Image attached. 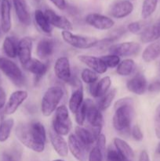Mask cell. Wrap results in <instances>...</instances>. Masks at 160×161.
Segmentation results:
<instances>
[{
    "instance_id": "1",
    "label": "cell",
    "mask_w": 160,
    "mask_h": 161,
    "mask_svg": "<svg viewBox=\"0 0 160 161\" xmlns=\"http://www.w3.org/2000/svg\"><path fill=\"white\" fill-rule=\"evenodd\" d=\"M15 134L20 142L28 149L39 153L45 150L46 131L40 122L20 123L16 127Z\"/></svg>"
},
{
    "instance_id": "2",
    "label": "cell",
    "mask_w": 160,
    "mask_h": 161,
    "mask_svg": "<svg viewBox=\"0 0 160 161\" xmlns=\"http://www.w3.org/2000/svg\"><path fill=\"white\" fill-rule=\"evenodd\" d=\"M133 113V105H124L115 108L112 119L113 127L122 135H130V124Z\"/></svg>"
},
{
    "instance_id": "3",
    "label": "cell",
    "mask_w": 160,
    "mask_h": 161,
    "mask_svg": "<svg viewBox=\"0 0 160 161\" xmlns=\"http://www.w3.org/2000/svg\"><path fill=\"white\" fill-rule=\"evenodd\" d=\"M64 94V90L59 86H51L46 90L41 102V111L43 116H50L56 109Z\"/></svg>"
},
{
    "instance_id": "4",
    "label": "cell",
    "mask_w": 160,
    "mask_h": 161,
    "mask_svg": "<svg viewBox=\"0 0 160 161\" xmlns=\"http://www.w3.org/2000/svg\"><path fill=\"white\" fill-rule=\"evenodd\" d=\"M84 103L86 108V120H87L89 124L91 133L97 139V137L101 134L100 132L104 125L103 115L97 105L91 99H86Z\"/></svg>"
},
{
    "instance_id": "5",
    "label": "cell",
    "mask_w": 160,
    "mask_h": 161,
    "mask_svg": "<svg viewBox=\"0 0 160 161\" xmlns=\"http://www.w3.org/2000/svg\"><path fill=\"white\" fill-rule=\"evenodd\" d=\"M0 71L17 86L25 84L26 79L19 66L7 58L0 57Z\"/></svg>"
},
{
    "instance_id": "6",
    "label": "cell",
    "mask_w": 160,
    "mask_h": 161,
    "mask_svg": "<svg viewBox=\"0 0 160 161\" xmlns=\"http://www.w3.org/2000/svg\"><path fill=\"white\" fill-rule=\"evenodd\" d=\"M53 131L57 135H67L72 129V121L69 118L68 109L65 105L58 106L55 111L53 119Z\"/></svg>"
},
{
    "instance_id": "7",
    "label": "cell",
    "mask_w": 160,
    "mask_h": 161,
    "mask_svg": "<svg viewBox=\"0 0 160 161\" xmlns=\"http://www.w3.org/2000/svg\"><path fill=\"white\" fill-rule=\"evenodd\" d=\"M61 36L66 43L72 46L74 48L80 50H87L95 47L99 41L95 37L75 35L69 31H62Z\"/></svg>"
},
{
    "instance_id": "8",
    "label": "cell",
    "mask_w": 160,
    "mask_h": 161,
    "mask_svg": "<svg viewBox=\"0 0 160 161\" xmlns=\"http://www.w3.org/2000/svg\"><path fill=\"white\" fill-rule=\"evenodd\" d=\"M140 43L136 42H125L122 43L114 44L108 48L111 54L120 57H131L137 55L141 51Z\"/></svg>"
},
{
    "instance_id": "9",
    "label": "cell",
    "mask_w": 160,
    "mask_h": 161,
    "mask_svg": "<svg viewBox=\"0 0 160 161\" xmlns=\"http://www.w3.org/2000/svg\"><path fill=\"white\" fill-rule=\"evenodd\" d=\"M85 21L89 26L101 31L111 29L115 25V21L113 19L108 16L97 13H91L86 15Z\"/></svg>"
},
{
    "instance_id": "10",
    "label": "cell",
    "mask_w": 160,
    "mask_h": 161,
    "mask_svg": "<svg viewBox=\"0 0 160 161\" xmlns=\"http://www.w3.org/2000/svg\"><path fill=\"white\" fill-rule=\"evenodd\" d=\"M70 83H72L75 89L71 94L68 102L69 109L72 113H75L80 106L83 105V87L81 82L77 79H72Z\"/></svg>"
},
{
    "instance_id": "11",
    "label": "cell",
    "mask_w": 160,
    "mask_h": 161,
    "mask_svg": "<svg viewBox=\"0 0 160 161\" xmlns=\"http://www.w3.org/2000/svg\"><path fill=\"white\" fill-rule=\"evenodd\" d=\"M54 72L56 76L64 83H70L72 79L69 59L67 57H61L55 62Z\"/></svg>"
},
{
    "instance_id": "12",
    "label": "cell",
    "mask_w": 160,
    "mask_h": 161,
    "mask_svg": "<svg viewBox=\"0 0 160 161\" xmlns=\"http://www.w3.org/2000/svg\"><path fill=\"white\" fill-rule=\"evenodd\" d=\"M28 92L24 90H19L13 92L5 105V113L6 115H12L15 113L19 107L28 98Z\"/></svg>"
},
{
    "instance_id": "13",
    "label": "cell",
    "mask_w": 160,
    "mask_h": 161,
    "mask_svg": "<svg viewBox=\"0 0 160 161\" xmlns=\"http://www.w3.org/2000/svg\"><path fill=\"white\" fill-rule=\"evenodd\" d=\"M33 48V41L28 36H25L18 41L17 45V57L22 67L31 59V53Z\"/></svg>"
},
{
    "instance_id": "14",
    "label": "cell",
    "mask_w": 160,
    "mask_h": 161,
    "mask_svg": "<svg viewBox=\"0 0 160 161\" xmlns=\"http://www.w3.org/2000/svg\"><path fill=\"white\" fill-rule=\"evenodd\" d=\"M44 14H45V17L48 19L49 22L52 25V27H55V28L63 30V31H70L73 29L72 22L67 17L59 15L55 11H53V9H45Z\"/></svg>"
},
{
    "instance_id": "15",
    "label": "cell",
    "mask_w": 160,
    "mask_h": 161,
    "mask_svg": "<svg viewBox=\"0 0 160 161\" xmlns=\"http://www.w3.org/2000/svg\"><path fill=\"white\" fill-rule=\"evenodd\" d=\"M134 6L130 0H120L111 6L110 14L116 19H122L128 17L133 13Z\"/></svg>"
},
{
    "instance_id": "16",
    "label": "cell",
    "mask_w": 160,
    "mask_h": 161,
    "mask_svg": "<svg viewBox=\"0 0 160 161\" xmlns=\"http://www.w3.org/2000/svg\"><path fill=\"white\" fill-rule=\"evenodd\" d=\"M147 81L143 74L137 73L129 80L126 83V88L130 92L136 95H142L147 91Z\"/></svg>"
},
{
    "instance_id": "17",
    "label": "cell",
    "mask_w": 160,
    "mask_h": 161,
    "mask_svg": "<svg viewBox=\"0 0 160 161\" xmlns=\"http://www.w3.org/2000/svg\"><path fill=\"white\" fill-rule=\"evenodd\" d=\"M67 146H68V149L71 153L77 160L86 161L87 149L78 139L75 134L69 135Z\"/></svg>"
},
{
    "instance_id": "18",
    "label": "cell",
    "mask_w": 160,
    "mask_h": 161,
    "mask_svg": "<svg viewBox=\"0 0 160 161\" xmlns=\"http://www.w3.org/2000/svg\"><path fill=\"white\" fill-rule=\"evenodd\" d=\"M0 27L3 33H8L12 27L11 5L9 0L0 2Z\"/></svg>"
},
{
    "instance_id": "19",
    "label": "cell",
    "mask_w": 160,
    "mask_h": 161,
    "mask_svg": "<svg viewBox=\"0 0 160 161\" xmlns=\"http://www.w3.org/2000/svg\"><path fill=\"white\" fill-rule=\"evenodd\" d=\"M13 4L20 23L24 26H29L31 25V18L26 0H13Z\"/></svg>"
},
{
    "instance_id": "20",
    "label": "cell",
    "mask_w": 160,
    "mask_h": 161,
    "mask_svg": "<svg viewBox=\"0 0 160 161\" xmlns=\"http://www.w3.org/2000/svg\"><path fill=\"white\" fill-rule=\"evenodd\" d=\"M23 68L35 75V83L39 82V80L45 75L48 70L47 64L36 58H31V61H28Z\"/></svg>"
},
{
    "instance_id": "21",
    "label": "cell",
    "mask_w": 160,
    "mask_h": 161,
    "mask_svg": "<svg viewBox=\"0 0 160 161\" xmlns=\"http://www.w3.org/2000/svg\"><path fill=\"white\" fill-rule=\"evenodd\" d=\"M78 59L80 62L90 68L97 74H104L108 70V67L105 65L100 58L89 56V55H79L78 56Z\"/></svg>"
},
{
    "instance_id": "22",
    "label": "cell",
    "mask_w": 160,
    "mask_h": 161,
    "mask_svg": "<svg viewBox=\"0 0 160 161\" xmlns=\"http://www.w3.org/2000/svg\"><path fill=\"white\" fill-rule=\"evenodd\" d=\"M56 42L50 38L41 39L36 47V53L40 59H47L53 55L55 50Z\"/></svg>"
},
{
    "instance_id": "23",
    "label": "cell",
    "mask_w": 160,
    "mask_h": 161,
    "mask_svg": "<svg viewBox=\"0 0 160 161\" xmlns=\"http://www.w3.org/2000/svg\"><path fill=\"white\" fill-rule=\"evenodd\" d=\"M111 85V78L109 76H105L100 81L89 85V93L93 97L100 98L109 91Z\"/></svg>"
},
{
    "instance_id": "24",
    "label": "cell",
    "mask_w": 160,
    "mask_h": 161,
    "mask_svg": "<svg viewBox=\"0 0 160 161\" xmlns=\"http://www.w3.org/2000/svg\"><path fill=\"white\" fill-rule=\"evenodd\" d=\"M50 140L53 149L61 157H66L68 154V146L63 136L57 135L53 130L50 132Z\"/></svg>"
},
{
    "instance_id": "25",
    "label": "cell",
    "mask_w": 160,
    "mask_h": 161,
    "mask_svg": "<svg viewBox=\"0 0 160 161\" xmlns=\"http://www.w3.org/2000/svg\"><path fill=\"white\" fill-rule=\"evenodd\" d=\"M160 39V17L151 26L141 32V40L144 43L153 42Z\"/></svg>"
},
{
    "instance_id": "26",
    "label": "cell",
    "mask_w": 160,
    "mask_h": 161,
    "mask_svg": "<svg viewBox=\"0 0 160 161\" xmlns=\"http://www.w3.org/2000/svg\"><path fill=\"white\" fill-rule=\"evenodd\" d=\"M160 57V39L149 44L142 53V59L150 63Z\"/></svg>"
},
{
    "instance_id": "27",
    "label": "cell",
    "mask_w": 160,
    "mask_h": 161,
    "mask_svg": "<svg viewBox=\"0 0 160 161\" xmlns=\"http://www.w3.org/2000/svg\"><path fill=\"white\" fill-rule=\"evenodd\" d=\"M75 135L78 138V139L83 143V146L87 149V150L91 147L96 140L95 137L91 133L90 130L80 126H77L75 128Z\"/></svg>"
},
{
    "instance_id": "28",
    "label": "cell",
    "mask_w": 160,
    "mask_h": 161,
    "mask_svg": "<svg viewBox=\"0 0 160 161\" xmlns=\"http://www.w3.org/2000/svg\"><path fill=\"white\" fill-rule=\"evenodd\" d=\"M17 45H18V41L14 36H7L3 41V52L9 58H17Z\"/></svg>"
},
{
    "instance_id": "29",
    "label": "cell",
    "mask_w": 160,
    "mask_h": 161,
    "mask_svg": "<svg viewBox=\"0 0 160 161\" xmlns=\"http://www.w3.org/2000/svg\"><path fill=\"white\" fill-rule=\"evenodd\" d=\"M114 145L115 149L119 153L123 156L125 159L131 160L134 157V152L131 146L125 141L119 138H115L114 139Z\"/></svg>"
},
{
    "instance_id": "30",
    "label": "cell",
    "mask_w": 160,
    "mask_h": 161,
    "mask_svg": "<svg viewBox=\"0 0 160 161\" xmlns=\"http://www.w3.org/2000/svg\"><path fill=\"white\" fill-rule=\"evenodd\" d=\"M35 20L39 28L45 34H51L53 31V27L49 22L44 12L41 9H36L35 11Z\"/></svg>"
},
{
    "instance_id": "31",
    "label": "cell",
    "mask_w": 160,
    "mask_h": 161,
    "mask_svg": "<svg viewBox=\"0 0 160 161\" xmlns=\"http://www.w3.org/2000/svg\"><path fill=\"white\" fill-rule=\"evenodd\" d=\"M136 69V64L133 59L126 58L120 61L116 68V72L121 76H129L132 75Z\"/></svg>"
},
{
    "instance_id": "32",
    "label": "cell",
    "mask_w": 160,
    "mask_h": 161,
    "mask_svg": "<svg viewBox=\"0 0 160 161\" xmlns=\"http://www.w3.org/2000/svg\"><path fill=\"white\" fill-rule=\"evenodd\" d=\"M13 126L14 120L12 118L3 119L0 123V142H5L9 139Z\"/></svg>"
},
{
    "instance_id": "33",
    "label": "cell",
    "mask_w": 160,
    "mask_h": 161,
    "mask_svg": "<svg viewBox=\"0 0 160 161\" xmlns=\"http://www.w3.org/2000/svg\"><path fill=\"white\" fill-rule=\"evenodd\" d=\"M116 93H117V90L111 89L104 96L100 97L97 105L100 111H105L111 106V103H112L113 100L116 95Z\"/></svg>"
},
{
    "instance_id": "34",
    "label": "cell",
    "mask_w": 160,
    "mask_h": 161,
    "mask_svg": "<svg viewBox=\"0 0 160 161\" xmlns=\"http://www.w3.org/2000/svg\"><path fill=\"white\" fill-rule=\"evenodd\" d=\"M158 5V0H144L141 9V16L144 19L150 17L155 11Z\"/></svg>"
},
{
    "instance_id": "35",
    "label": "cell",
    "mask_w": 160,
    "mask_h": 161,
    "mask_svg": "<svg viewBox=\"0 0 160 161\" xmlns=\"http://www.w3.org/2000/svg\"><path fill=\"white\" fill-rule=\"evenodd\" d=\"M81 79L87 84H93L98 81L99 76L97 72L89 69H85L81 72Z\"/></svg>"
},
{
    "instance_id": "36",
    "label": "cell",
    "mask_w": 160,
    "mask_h": 161,
    "mask_svg": "<svg viewBox=\"0 0 160 161\" xmlns=\"http://www.w3.org/2000/svg\"><path fill=\"white\" fill-rule=\"evenodd\" d=\"M21 154L17 149L6 150L2 153L1 161H20Z\"/></svg>"
},
{
    "instance_id": "37",
    "label": "cell",
    "mask_w": 160,
    "mask_h": 161,
    "mask_svg": "<svg viewBox=\"0 0 160 161\" xmlns=\"http://www.w3.org/2000/svg\"><path fill=\"white\" fill-rule=\"evenodd\" d=\"M101 60L104 61V63L105 64V65L108 68H117V66L119 65V63H120V58L117 55L115 54H108L105 55V56H102Z\"/></svg>"
},
{
    "instance_id": "38",
    "label": "cell",
    "mask_w": 160,
    "mask_h": 161,
    "mask_svg": "<svg viewBox=\"0 0 160 161\" xmlns=\"http://www.w3.org/2000/svg\"><path fill=\"white\" fill-rule=\"evenodd\" d=\"M75 121H76V123L78 124V125L80 126V127L84 125L86 118V108L84 102H83V105L78 108V109L77 110V112L75 113Z\"/></svg>"
},
{
    "instance_id": "39",
    "label": "cell",
    "mask_w": 160,
    "mask_h": 161,
    "mask_svg": "<svg viewBox=\"0 0 160 161\" xmlns=\"http://www.w3.org/2000/svg\"><path fill=\"white\" fill-rule=\"evenodd\" d=\"M107 159L108 161H129V160L125 159L123 156L121 155L116 149L109 148L107 152Z\"/></svg>"
},
{
    "instance_id": "40",
    "label": "cell",
    "mask_w": 160,
    "mask_h": 161,
    "mask_svg": "<svg viewBox=\"0 0 160 161\" xmlns=\"http://www.w3.org/2000/svg\"><path fill=\"white\" fill-rule=\"evenodd\" d=\"M104 153L97 146L92 148L89 154V161H103Z\"/></svg>"
},
{
    "instance_id": "41",
    "label": "cell",
    "mask_w": 160,
    "mask_h": 161,
    "mask_svg": "<svg viewBox=\"0 0 160 161\" xmlns=\"http://www.w3.org/2000/svg\"><path fill=\"white\" fill-rule=\"evenodd\" d=\"M154 125H155V135L160 139V104L157 106L154 118Z\"/></svg>"
},
{
    "instance_id": "42",
    "label": "cell",
    "mask_w": 160,
    "mask_h": 161,
    "mask_svg": "<svg viewBox=\"0 0 160 161\" xmlns=\"http://www.w3.org/2000/svg\"><path fill=\"white\" fill-rule=\"evenodd\" d=\"M130 135L133 137V139L136 142H141L144 138V134H143L141 127L138 125H134L132 127Z\"/></svg>"
},
{
    "instance_id": "43",
    "label": "cell",
    "mask_w": 160,
    "mask_h": 161,
    "mask_svg": "<svg viewBox=\"0 0 160 161\" xmlns=\"http://www.w3.org/2000/svg\"><path fill=\"white\" fill-rule=\"evenodd\" d=\"M126 29L127 31L133 33V34H138V33H140L141 31V29H142V25H141V22L139 21L131 22V23H130L127 25Z\"/></svg>"
},
{
    "instance_id": "44",
    "label": "cell",
    "mask_w": 160,
    "mask_h": 161,
    "mask_svg": "<svg viewBox=\"0 0 160 161\" xmlns=\"http://www.w3.org/2000/svg\"><path fill=\"white\" fill-rule=\"evenodd\" d=\"M97 146L99 149L101 150V152L104 154L106 150V137L103 134H100L97 138Z\"/></svg>"
},
{
    "instance_id": "45",
    "label": "cell",
    "mask_w": 160,
    "mask_h": 161,
    "mask_svg": "<svg viewBox=\"0 0 160 161\" xmlns=\"http://www.w3.org/2000/svg\"><path fill=\"white\" fill-rule=\"evenodd\" d=\"M124 105H133V101L131 97H123V98H121L119 100H118L117 102L115 104V108H118V107L120 106H124Z\"/></svg>"
},
{
    "instance_id": "46",
    "label": "cell",
    "mask_w": 160,
    "mask_h": 161,
    "mask_svg": "<svg viewBox=\"0 0 160 161\" xmlns=\"http://www.w3.org/2000/svg\"><path fill=\"white\" fill-rule=\"evenodd\" d=\"M147 91L153 94L160 93V80H155L147 86Z\"/></svg>"
},
{
    "instance_id": "47",
    "label": "cell",
    "mask_w": 160,
    "mask_h": 161,
    "mask_svg": "<svg viewBox=\"0 0 160 161\" xmlns=\"http://www.w3.org/2000/svg\"><path fill=\"white\" fill-rule=\"evenodd\" d=\"M50 1L61 10H64L67 7V3L65 0H50Z\"/></svg>"
},
{
    "instance_id": "48",
    "label": "cell",
    "mask_w": 160,
    "mask_h": 161,
    "mask_svg": "<svg viewBox=\"0 0 160 161\" xmlns=\"http://www.w3.org/2000/svg\"><path fill=\"white\" fill-rule=\"evenodd\" d=\"M6 94L4 89L0 86V110L6 105Z\"/></svg>"
},
{
    "instance_id": "49",
    "label": "cell",
    "mask_w": 160,
    "mask_h": 161,
    "mask_svg": "<svg viewBox=\"0 0 160 161\" xmlns=\"http://www.w3.org/2000/svg\"><path fill=\"white\" fill-rule=\"evenodd\" d=\"M138 161H151L148 153L146 150L141 151V154L139 156V160Z\"/></svg>"
},
{
    "instance_id": "50",
    "label": "cell",
    "mask_w": 160,
    "mask_h": 161,
    "mask_svg": "<svg viewBox=\"0 0 160 161\" xmlns=\"http://www.w3.org/2000/svg\"><path fill=\"white\" fill-rule=\"evenodd\" d=\"M156 153H157V154H158V155H160V142L158 143V146H157Z\"/></svg>"
},
{
    "instance_id": "51",
    "label": "cell",
    "mask_w": 160,
    "mask_h": 161,
    "mask_svg": "<svg viewBox=\"0 0 160 161\" xmlns=\"http://www.w3.org/2000/svg\"><path fill=\"white\" fill-rule=\"evenodd\" d=\"M2 37V29H1V27H0V39H1Z\"/></svg>"
},
{
    "instance_id": "52",
    "label": "cell",
    "mask_w": 160,
    "mask_h": 161,
    "mask_svg": "<svg viewBox=\"0 0 160 161\" xmlns=\"http://www.w3.org/2000/svg\"><path fill=\"white\" fill-rule=\"evenodd\" d=\"M52 161H64V160H61V159H57V160H52Z\"/></svg>"
},
{
    "instance_id": "53",
    "label": "cell",
    "mask_w": 160,
    "mask_h": 161,
    "mask_svg": "<svg viewBox=\"0 0 160 161\" xmlns=\"http://www.w3.org/2000/svg\"><path fill=\"white\" fill-rule=\"evenodd\" d=\"M158 71H159V74H160V63H159V66H158Z\"/></svg>"
},
{
    "instance_id": "54",
    "label": "cell",
    "mask_w": 160,
    "mask_h": 161,
    "mask_svg": "<svg viewBox=\"0 0 160 161\" xmlns=\"http://www.w3.org/2000/svg\"><path fill=\"white\" fill-rule=\"evenodd\" d=\"M0 83H1V77H0Z\"/></svg>"
},
{
    "instance_id": "55",
    "label": "cell",
    "mask_w": 160,
    "mask_h": 161,
    "mask_svg": "<svg viewBox=\"0 0 160 161\" xmlns=\"http://www.w3.org/2000/svg\"><path fill=\"white\" fill-rule=\"evenodd\" d=\"M35 1H36V2H39V0H35Z\"/></svg>"
},
{
    "instance_id": "56",
    "label": "cell",
    "mask_w": 160,
    "mask_h": 161,
    "mask_svg": "<svg viewBox=\"0 0 160 161\" xmlns=\"http://www.w3.org/2000/svg\"><path fill=\"white\" fill-rule=\"evenodd\" d=\"M129 161H131V160H129Z\"/></svg>"
},
{
    "instance_id": "57",
    "label": "cell",
    "mask_w": 160,
    "mask_h": 161,
    "mask_svg": "<svg viewBox=\"0 0 160 161\" xmlns=\"http://www.w3.org/2000/svg\"><path fill=\"white\" fill-rule=\"evenodd\" d=\"M133 1H134V0H133Z\"/></svg>"
}]
</instances>
